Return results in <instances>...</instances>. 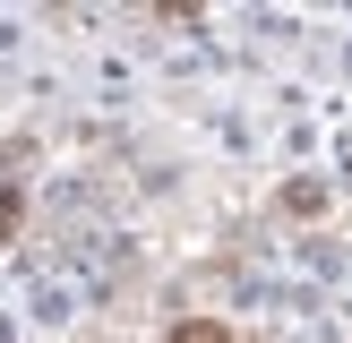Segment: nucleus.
I'll list each match as a JSON object with an SVG mask.
<instances>
[{
	"label": "nucleus",
	"mask_w": 352,
	"mask_h": 343,
	"mask_svg": "<svg viewBox=\"0 0 352 343\" xmlns=\"http://www.w3.org/2000/svg\"><path fill=\"white\" fill-rule=\"evenodd\" d=\"M172 343H241V335H232V326H215V318H181V326H172Z\"/></svg>",
	"instance_id": "nucleus-1"
}]
</instances>
